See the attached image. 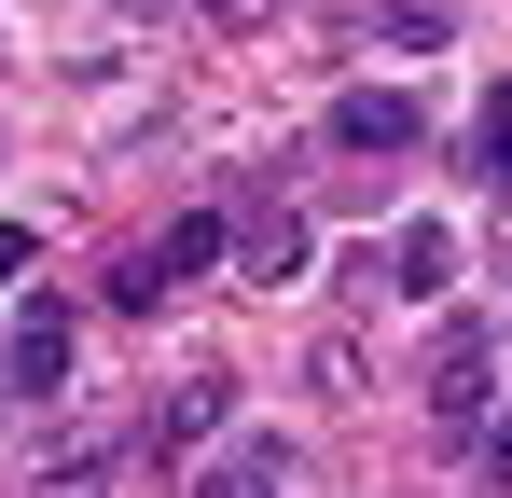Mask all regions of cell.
<instances>
[{
  "label": "cell",
  "instance_id": "obj_1",
  "mask_svg": "<svg viewBox=\"0 0 512 498\" xmlns=\"http://www.w3.org/2000/svg\"><path fill=\"white\" fill-rule=\"evenodd\" d=\"M485 388H499L485 319H443V346H429V415H443V429H485Z\"/></svg>",
  "mask_w": 512,
  "mask_h": 498
},
{
  "label": "cell",
  "instance_id": "obj_2",
  "mask_svg": "<svg viewBox=\"0 0 512 498\" xmlns=\"http://www.w3.org/2000/svg\"><path fill=\"white\" fill-rule=\"evenodd\" d=\"M333 153H416V97L346 83V97H333Z\"/></svg>",
  "mask_w": 512,
  "mask_h": 498
},
{
  "label": "cell",
  "instance_id": "obj_3",
  "mask_svg": "<svg viewBox=\"0 0 512 498\" xmlns=\"http://www.w3.org/2000/svg\"><path fill=\"white\" fill-rule=\"evenodd\" d=\"M388 291H402V305H443V291H457V236H443V222H402V236H388Z\"/></svg>",
  "mask_w": 512,
  "mask_h": 498
},
{
  "label": "cell",
  "instance_id": "obj_4",
  "mask_svg": "<svg viewBox=\"0 0 512 498\" xmlns=\"http://www.w3.org/2000/svg\"><path fill=\"white\" fill-rule=\"evenodd\" d=\"M208 263H222V208H180L167 236L139 249V277H153V291H180V277H208Z\"/></svg>",
  "mask_w": 512,
  "mask_h": 498
},
{
  "label": "cell",
  "instance_id": "obj_5",
  "mask_svg": "<svg viewBox=\"0 0 512 498\" xmlns=\"http://www.w3.org/2000/svg\"><path fill=\"white\" fill-rule=\"evenodd\" d=\"M222 249L250 263L263 291H277V277H305V222H291V208H250V222H222Z\"/></svg>",
  "mask_w": 512,
  "mask_h": 498
},
{
  "label": "cell",
  "instance_id": "obj_6",
  "mask_svg": "<svg viewBox=\"0 0 512 498\" xmlns=\"http://www.w3.org/2000/svg\"><path fill=\"white\" fill-rule=\"evenodd\" d=\"M222 415H236V388H222V374H180L167 402H153V429H139V443H167V457H180V443H208Z\"/></svg>",
  "mask_w": 512,
  "mask_h": 498
},
{
  "label": "cell",
  "instance_id": "obj_7",
  "mask_svg": "<svg viewBox=\"0 0 512 498\" xmlns=\"http://www.w3.org/2000/svg\"><path fill=\"white\" fill-rule=\"evenodd\" d=\"M56 374H70V305H28V319H14V388L56 402Z\"/></svg>",
  "mask_w": 512,
  "mask_h": 498
},
{
  "label": "cell",
  "instance_id": "obj_8",
  "mask_svg": "<svg viewBox=\"0 0 512 498\" xmlns=\"http://www.w3.org/2000/svg\"><path fill=\"white\" fill-rule=\"evenodd\" d=\"M277 485H291V457H277V443H250V457H222L194 498H277Z\"/></svg>",
  "mask_w": 512,
  "mask_h": 498
},
{
  "label": "cell",
  "instance_id": "obj_9",
  "mask_svg": "<svg viewBox=\"0 0 512 498\" xmlns=\"http://www.w3.org/2000/svg\"><path fill=\"white\" fill-rule=\"evenodd\" d=\"M471 153H485V180L512 194V83H485V125H471Z\"/></svg>",
  "mask_w": 512,
  "mask_h": 498
},
{
  "label": "cell",
  "instance_id": "obj_10",
  "mask_svg": "<svg viewBox=\"0 0 512 498\" xmlns=\"http://www.w3.org/2000/svg\"><path fill=\"white\" fill-rule=\"evenodd\" d=\"M374 28H388L402 56H429V42H443V0H374Z\"/></svg>",
  "mask_w": 512,
  "mask_h": 498
},
{
  "label": "cell",
  "instance_id": "obj_11",
  "mask_svg": "<svg viewBox=\"0 0 512 498\" xmlns=\"http://www.w3.org/2000/svg\"><path fill=\"white\" fill-rule=\"evenodd\" d=\"M305 374H319L333 402H360V332H319V360H305Z\"/></svg>",
  "mask_w": 512,
  "mask_h": 498
},
{
  "label": "cell",
  "instance_id": "obj_12",
  "mask_svg": "<svg viewBox=\"0 0 512 498\" xmlns=\"http://www.w3.org/2000/svg\"><path fill=\"white\" fill-rule=\"evenodd\" d=\"M485 485H512V415H499V429H485Z\"/></svg>",
  "mask_w": 512,
  "mask_h": 498
},
{
  "label": "cell",
  "instance_id": "obj_13",
  "mask_svg": "<svg viewBox=\"0 0 512 498\" xmlns=\"http://www.w3.org/2000/svg\"><path fill=\"white\" fill-rule=\"evenodd\" d=\"M208 14H222V28H250V14H277V0H208Z\"/></svg>",
  "mask_w": 512,
  "mask_h": 498
}]
</instances>
